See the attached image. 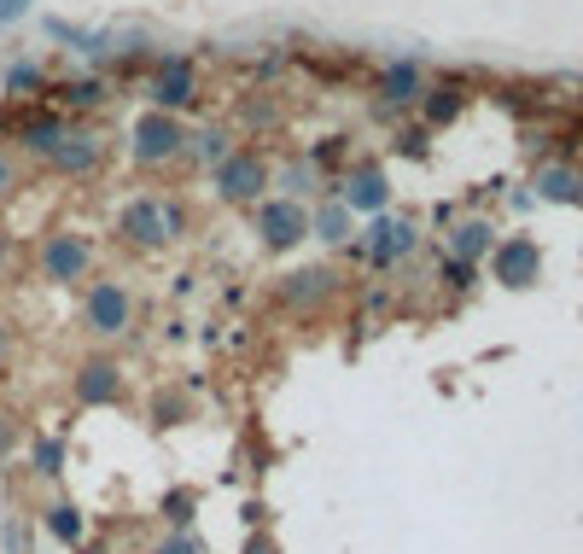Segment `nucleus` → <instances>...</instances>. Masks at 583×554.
<instances>
[{
    "mask_svg": "<svg viewBox=\"0 0 583 554\" xmlns=\"http://www.w3.org/2000/svg\"><path fill=\"white\" fill-rule=\"evenodd\" d=\"M193 514H199V496H193V490H170V496H164V520H170V531H187Z\"/></svg>",
    "mask_w": 583,
    "mask_h": 554,
    "instance_id": "26",
    "label": "nucleus"
},
{
    "mask_svg": "<svg viewBox=\"0 0 583 554\" xmlns=\"http://www.w3.org/2000/svg\"><path fill=\"white\" fill-rule=\"evenodd\" d=\"M65 129H70V111H59L53 100H30L24 111H12V117H6V135L18 140L30 158H41V152L65 135Z\"/></svg>",
    "mask_w": 583,
    "mask_h": 554,
    "instance_id": "10",
    "label": "nucleus"
},
{
    "mask_svg": "<svg viewBox=\"0 0 583 554\" xmlns=\"http://www.w3.org/2000/svg\"><path fill=\"white\" fill-rule=\"evenodd\" d=\"M82 554H105V549H82Z\"/></svg>",
    "mask_w": 583,
    "mask_h": 554,
    "instance_id": "35",
    "label": "nucleus"
},
{
    "mask_svg": "<svg viewBox=\"0 0 583 554\" xmlns=\"http://www.w3.org/2000/svg\"><path fill=\"white\" fill-rule=\"evenodd\" d=\"M537 187H543V199H554V205H566V199H583V181L572 170H543L537 175Z\"/></svg>",
    "mask_w": 583,
    "mask_h": 554,
    "instance_id": "24",
    "label": "nucleus"
},
{
    "mask_svg": "<svg viewBox=\"0 0 583 554\" xmlns=\"http://www.w3.org/2000/svg\"><path fill=\"white\" fill-rule=\"evenodd\" d=\"M234 146H240V135H234L228 123H199V129H187V152H181V164H193V170H216Z\"/></svg>",
    "mask_w": 583,
    "mask_h": 554,
    "instance_id": "14",
    "label": "nucleus"
},
{
    "mask_svg": "<svg viewBox=\"0 0 583 554\" xmlns=\"http://www.w3.org/2000/svg\"><path fill=\"white\" fill-rule=\"evenodd\" d=\"M6 350H12V339H6V321H0V362H6Z\"/></svg>",
    "mask_w": 583,
    "mask_h": 554,
    "instance_id": "33",
    "label": "nucleus"
},
{
    "mask_svg": "<svg viewBox=\"0 0 583 554\" xmlns=\"http://www.w3.org/2000/svg\"><path fill=\"white\" fill-rule=\"evenodd\" d=\"M245 554H275V537H269V531H257V537L245 543Z\"/></svg>",
    "mask_w": 583,
    "mask_h": 554,
    "instance_id": "32",
    "label": "nucleus"
},
{
    "mask_svg": "<svg viewBox=\"0 0 583 554\" xmlns=\"http://www.w3.org/2000/svg\"><path fill=\"white\" fill-rule=\"evenodd\" d=\"M275 117H280V111H275V105H269V100L245 105V123H251V129H257V123H275Z\"/></svg>",
    "mask_w": 583,
    "mask_h": 554,
    "instance_id": "31",
    "label": "nucleus"
},
{
    "mask_svg": "<svg viewBox=\"0 0 583 554\" xmlns=\"http://www.w3.org/2000/svg\"><path fill=\"white\" fill-rule=\"evenodd\" d=\"M210 175H216V199H222V205H257V199H269V187H275L269 152H263V146H245V140Z\"/></svg>",
    "mask_w": 583,
    "mask_h": 554,
    "instance_id": "4",
    "label": "nucleus"
},
{
    "mask_svg": "<svg viewBox=\"0 0 583 554\" xmlns=\"http://www.w3.org/2000/svg\"><path fill=\"white\" fill-rule=\"evenodd\" d=\"M275 187H280V199H298V205H309V199H321V193H327V175L315 170L304 152H298V158H286V164L275 170Z\"/></svg>",
    "mask_w": 583,
    "mask_h": 554,
    "instance_id": "15",
    "label": "nucleus"
},
{
    "mask_svg": "<svg viewBox=\"0 0 583 554\" xmlns=\"http://www.w3.org/2000/svg\"><path fill=\"white\" fill-rule=\"evenodd\" d=\"M414 245H420L414 222H397V216H385V210H379V216H368V228L356 234V251L374 263L379 275H385V269H397V263H403V257L414 251Z\"/></svg>",
    "mask_w": 583,
    "mask_h": 554,
    "instance_id": "9",
    "label": "nucleus"
},
{
    "mask_svg": "<svg viewBox=\"0 0 583 554\" xmlns=\"http://www.w3.org/2000/svg\"><path fill=\"white\" fill-rule=\"evenodd\" d=\"M152 554H210V549L199 543V537H193V525H187V531H170V537H158V543H152Z\"/></svg>",
    "mask_w": 583,
    "mask_h": 554,
    "instance_id": "27",
    "label": "nucleus"
},
{
    "mask_svg": "<svg viewBox=\"0 0 583 554\" xmlns=\"http://www.w3.org/2000/svg\"><path fill=\"white\" fill-rule=\"evenodd\" d=\"M309 240H321V245H350V240H356V216H350L339 199L315 205V210H309Z\"/></svg>",
    "mask_w": 583,
    "mask_h": 554,
    "instance_id": "18",
    "label": "nucleus"
},
{
    "mask_svg": "<svg viewBox=\"0 0 583 554\" xmlns=\"http://www.w3.org/2000/svg\"><path fill=\"white\" fill-rule=\"evenodd\" d=\"M47 100L59 105V111H100L111 100V88H105V76H76V82H53Z\"/></svg>",
    "mask_w": 583,
    "mask_h": 554,
    "instance_id": "17",
    "label": "nucleus"
},
{
    "mask_svg": "<svg viewBox=\"0 0 583 554\" xmlns=\"http://www.w3.org/2000/svg\"><path fill=\"white\" fill-rule=\"evenodd\" d=\"M0 140H6V111H0Z\"/></svg>",
    "mask_w": 583,
    "mask_h": 554,
    "instance_id": "34",
    "label": "nucleus"
},
{
    "mask_svg": "<svg viewBox=\"0 0 583 554\" xmlns=\"http://www.w3.org/2000/svg\"><path fill=\"white\" fill-rule=\"evenodd\" d=\"M327 193H333L350 216H379V210L391 205V181H385L379 164H356V170H344L339 181H327Z\"/></svg>",
    "mask_w": 583,
    "mask_h": 554,
    "instance_id": "11",
    "label": "nucleus"
},
{
    "mask_svg": "<svg viewBox=\"0 0 583 554\" xmlns=\"http://www.w3.org/2000/svg\"><path fill=\"white\" fill-rule=\"evenodd\" d=\"M333 269H298V275L280 286V304H292V310H309V304H321V298H333Z\"/></svg>",
    "mask_w": 583,
    "mask_h": 554,
    "instance_id": "19",
    "label": "nucleus"
},
{
    "mask_svg": "<svg viewBox=\"0 0 583 554\" xmlns=\"http://www.w3.org/2000/svg\"><path fill=\"white\" fill-rule=\"evenodd\" d=\"M304 158H309V164H315L321 175H327V170H339L344 158H350V135H321V140H315V146L304 152Z\"/></svg>",
    "mask_w": 583,
    "mask_h": 554,
    "instance_id": "23",
    "label": "nucleus"
},
{
    "mask_svg": "<svg viewBox=\"0 0 583 554\" xmlns=\"http://www.w3.org/2000/svg\"><path fill=\"white\" fill-rule=\"evenodd\" d=\"M41 525H47V537H53V543H70V549L88 537V520H82V508H76V502H47Z\"/></svg>",
    "mask_w": 583,
    "mask_h": 554,
    "instance_id": "22",
    "label": "nucleus"
},
{
    "mask_svg": "<svg viewBox=\"0 0 583 554\" xmlns=\"http://www.w3.org/2000/svg\"><path fill=\"white\" fill-rule=\"evenodd\" d=\"M123 397V368L111 356H88L76 368V403L82 409H100V403H117Z\"/></svg>",
    "mask_w": 583,
    "mask_h": 554,
    "instance_id": "12",
    "label": "nucleus"
},
{
    "mask_svg": "<svg viewBox=\"0 0 583 554\" xmlns=\"http://www.w3.org/2000/svg\"><path fill=\"white\" fill-rule=\"evenodd\" d=\"M374 94H379V105H414L420 94H426V70H420V59H391V65H379Z\"/></svg>",
    "mask_w": 583,
    "mask_h": 554,
    "instance_id": "13",
    "label": "nucleus"
},
{
    "mask_svg": "<svg viewBox=\"0 0 583 554\" xmlns=\"http://www.w3.org/2000/svg\"><path fill=\"white\" fill-rule=\"evenodd\" d=\"M30 467L41 473V479H59V473H65V444H59V438H35Z\"/></svg>",
    "mask_w": 583,
    "mask_h": 554,
    "instance_id": "25",
    "label": "nucleus"
},
{
    "mask_svg": "<svg viewBox=\"0 0 583 554\" xmlns=\"http://www.w3.org/2000/svg\"><path fill=\"white\" fill-rule=\"evenodd\" d=\"M47 70L35 65V59H12V65L0 70V94H12V100H47Z\"/></svg>",
    "mask_w": 583,
    "mask_h": 554,
    "instance_id": "20",
    "label": "nucleus"
},
{
    "mask_svg": "<svg viewBox=\"0 0 583 554\" xmlns=\"http://www.w3.org/2000/svg\"><path fill=\"white\" fill-rule=\"evenodd\" d=\"M140 94L152 111H193L199 105V65H193V53H152V65L140 76Z\"/></svg>",
    "mask_w": 583,
    "mask_h": 554,
    "instance_id": "3",
    "label": "nucleus"
},
{
    "mask_svg": "<svg viewBox=\"0 0 583 554\" xmlns=\"http://www.w3.org/2000/svg\"><path fill=\"white\" fill-rule=\"evenodd\" d=\"M18 181H24V170H18V164L0 152V199H12V193H18Z\"/></svg>",
    "mask_w": 583,
    "mask_h": 554,
    "instance_id": "30",
    "label": "nucleus"
},
{
    "mask_svg": "<svg viewBox=\"0 0 583 554\" xmlns=\"http://www.w3.org/2000/svg\"><path fill=\"white\" fill-rule=\"evenodd\" d=\"M251 228H257V240L269 245V251H292V245L309 240V205L298 199H257L251 205Z\"/></svg>",
    "mask_w": 583,
    "mask_h": 554,
    "instance_id": "8",
    "label": "nucleus"
},
{
    "mask_svg": "<svg viewBox=\"0 0 583 554\" xmlns=\"http://www.w3.org/2000/svg\"><path fill=\"white\" fill-rule=\"evenodd\" d=\"M496 251V228L490 222H461L455 234H449V257H461V263H479Z\"/></svg>",
    "mask_w": 583,
    "mask_h": 554,
    "instance_id": "21",
    "label": "nucleus"
},
{
    "mask_svg": "<svg viewBox=\"0 0 583 554\" xmlns=\"http://www.w3.org/2000/svg\"><path fill=\"white\" fill-rule=\"evenodd\" d=\"M181 152H187V123L175 117V111H140L135 129H129V158H135L140 170H170L181 164Z\"/></svg>",
    "mask_w": 583,
    "mask_h": 554,
    "instance_id": "5",
    "label": "nucleus"
},
{
    "mask_svg": "<svg viewBox=\"0 0 583 554\" xmlns=\"http://www.w3.org/2000/svg\"><path fill=\"white\" fill-rule=\"evenodd\" d=\"M82 321L94 339H123L135 327V292L123 280H88L82 292Z\"/></svg>",
    "mask_w": 583,
    "mask_h": 554,
    "instance_id": "7",
    "label": "nucleus"
},
{
    "mask_svg": "<svg viewBox=\"0 0 583 554\" xmlns=\"http://www.w3.org/2000/svg\"><path fill=\"white\" fill-rule=\"evenodd\" d=\"M105 158H111L105 135H94V129H76V123H70L65 135L41 152V170L59 175V181H94V175L105 170Z\"/></svg>",
    "mask_w": 583,
    "mask_h": 554,
    "instance_id": "6",
    "label": "nucleus"
},
{
    "mask_svg": "<svg viewBox=\"0 0 583 554\" xmlns=\"http://www.w3.org/2000/svg\"><path fill=\"white\" fill-rule=\"evenodd\" d=\"M461 111V94L455 88H438V94H426V123H449Z\"/></svg>",
    "mask_w": 583,
    "mask_h": 554,
    "instance_id": "28",
    "label": "nucleus"
},
{
    "mask_svg": "<svg viewBox=\"0 0 583 554\" xmlns=\"http://www.w3.org/2000/svg\"><path fill=\"white\" fill-rule=\"evenodd\" d=\"M187 228H193V210L164 193H135L117 210V240L129 251H164V245L187 240Z\"/></svg>",
    "mask_w": 583,
    "mask_h": 554,
    "instance_id": "1",
    "label": "nucleus"
},
{
    "mask_svg": "<svg viewBox=\"0 0 583 554\" xmlns=\"http://www.w3.org/2000/svg\"><path fill=\"white\" fill-rule=\"evenodd\" d=\"M490 257H496V280L502 286H531L537 280V245L531 240H502Z\"/></svg>",
    "mask_w": 583,
    "mask_h": 554,
    "instance_id": "16",
    "label": "nucleus"
},
{
    "mask_svg": "<svg viewBox=\"0 0 583 554\" xmlns=\"http://www.w3.org/2000/svg\"><path fill=\"white\" fill-rule=\"evenodd\" d=\"M35 12V0H0V30H12V24H24Z\"/></svg>",
    "mask_w": 583,
    "mask_h": 554,
    "instance_id": "29",
    "label": "nucleus"
},
{
    "mask_svg": "<svg viewBox=\"0 0 583 554\" xmlns=\"http://www.w3.org/2000/svg\"><path fill=\"white\" fill-rule=\"evenodd\" d=\"M94 263H100V245L88 240L82 228H47L41 245H35V269L53 286H88Z\"/></svg>",
    "mask_w": 583,
    "mask_h": 554,
    "instance_id": "2",
    "label": "nucleus"
}]
</instances>
